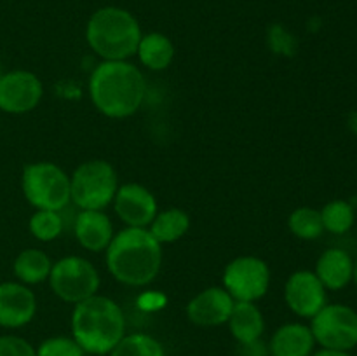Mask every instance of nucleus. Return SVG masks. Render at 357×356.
Masks as SVG:
<instances>
[{"instance_id":"39448f33","label":"nucleus","mask_w":357,"mask_h":356,"mask_svg":"<svg viewBox=\"0 0 357 356\" xmlns=\"http://www.w3.org/2000/svg\"><path fill=\"white\" fill-rule=\"evenodd\" d=\"M21 191L35 209L63 212L72 202L70 175L61 166L49 161H38L24 166L21 173Z\"/></svg>"},{"instance_id":"0eeeda50","label":"nucleus","mask_w":357,"mask_h":356,"mask_svg":"<svg viewBox=\"0 0 357 356\" xmlns=\"http://www.w3.org/2000/svg\"><path fill=\"white\" fill-rule=\"evenodd\" d=\"M49 286L58 299L66 304H79L96 295L101 278L94 264L79 255H66L52 262Z\"/></svg>"},{"instance_id":"9d476101","label":"nucleus","mask_w":357,"mask_h":356,"mask_svg":"<svg viewBox=\"0 0 357 356\" xmlns=\"http://www.w3.org/2000/svg\"><path fill=\"white\" fill-rule=\"evenodd\" d=\"M44 96V84L30 70H9L0 75V112L23 115L35 110Z\"/></svg>"},{"instance_id":"2f4dec72","label":"nucleus","mask_w":357,"mask_h":356,"mask_svg":"<svg viewBox=\"0 0 357 356\" xmlns=\"http://www.w3.org/2000/svg\"><path fill=\"white\" fill-rule=\"evenodd\" d=\"M0 115H2V112H0Z\"/></svg>"},{"instance_id":"2eb2a0df","label":"nucleus","mask_w":357,"mask_h":356,"mask_svg":"<svg viewBox=\"0 0 357 356\" xmlns=\"http://www.w3.org/2000/svg\"><path fill=\"white\" fill-rule=\"evenodd\" d=\"M73 234L84 250L100 253L112 243L115 230L105 209H80L73 223Z\"/></svg>"},{"instance_id":"20e7f679","label":"nucleus","mask_w":357,"mask_h":356,"mask_svg":"<svg viewBox=\"0 0 357 356\" xmlns=\"http://www.w3.org/2000/svg\"><path fill=\"white\" fill-rule=\"evenodd\" d=\"M142 27L129 10L122 7H101L89 17L86 40L103 61H126L136 56Z\"/></svg>"},{"instance_id":"9b49d317","label":"nucleus","mask_w":357,"mask_h":356,"mask_svg":"<svg viewBox=\"0 0 357 356\" xmlns=\"http://www.w3.org/2000/svg\"><path fill=\"white\" fill-rule=\"evenodd\" d=\"M284 302L293 314L314 318L328 304V290L314 271H295L284 285Z\"/></svg>"},{"instance_id":"7c9ffc66","label":"nucleus","mask_w":357,"mask_h":356,"mask_svg":"<svg viewBox=\"0 0 357 356\" xmlns=\"http://www.w3.org/2000/svg\"><path fill=\"white\" fill-rule=\"evenodd\" d=\"M2 73H3V70H2V65H0V75H2Z\"/></svg>"},{"instance_id":"5701e85b","label":"nucleus","mask_w":357,"mask_h":356,"mask_svg":"<svg viewBox=\"0 0 357 356\" xmlns=\"http://www.w3.org/2000/svg\"><path fill=\"white\" fill-rule=\"evenodd\" d=\"M288 227L295 237L302 241L319 239L324 232L321 212L310 206H300L293 209L288 218Z\"/></svg>"},{"instance_id":"f3484780","label":"nucleus","mask_w":357,"mask_h":356,"mask_svg":"<svg viewBox=\"0 0 357 356\" xmlns=\"http://www.w3.org/2000/svg\"><path fill=\"white\" fill-rule=\"evenodd\" d=\"M271 356H310L316 349V339L309 325L284 323L268 341Z\"/></svg>"},{"instance_id":"a211bd4d","label":"nucleus","mask_w":357,"mask_h":356,"mask_svg":"<svg viewBox=\"0 0 357 356\" xmlns=\"http://www.w3.org/2000/svg\"><path fill=\"white\" fill-rule=\"evenodd\" d=\"M227 325L237 344L258 341L265 332V318L257 302H234Z\"/></svg>"},{"instance_id":"aec40b11","label":"nucleus","mask_w":357,"mask_h":356,"mask_svg":"<svg viewBox=\"0 0 357 356\" xmlns=\"http://www.w3.org/2000/svg\"><path fill=\"white\" fill-rule=\"evenodd\" d=\"M52 269V260L40 248H26L20 251L13 262V272L16 281L31 286L49 279Z\"/></svg>"},{"instance_id":"dca6fc26","label":"nucleus","mask_w":357,"mask_h":356,"mask_svg":"<svg viewBox=\"0 0 357 356\" xmlns=\"http://www.w3.org/2000/svg\"><path fill=\"white\" fill-rule=\"evenodd\" d=\"M354 258L344 248H328L316 262V276L328 292H340L352 283Z\"/></svg>"},{"instance_id":"f257e3e1","label":"nucleus","mask_w":357,"mask_h":356,"mask_svg":"<svg viewBox=\"0 0 357 356\" xmlns=\"http://www.w3.org/2000/svg\"><path fill=\"white\" fill-rule=\"evenodd\" d=\"M87 87L94 108L108 119L131 117L146 96L145 75L129 59L101 61L91 72Z\"/></svg>"},{"instance_id":"6e6552de","label":"nucleus","mask_w":357,"mask_h":356,"mask_svg":"<svg viewBox=\"0 0 357 356\" xmlns=\"http://www.w3.org/2000/svg\"><path fill=\"white\" fill-rule=\"evenodd\" d=\"M309 327L323 349L349 353L357 348V311L347 304L328 302L310 318Z\"/></svg>"},{"instance_id":"c756f323","label":"nucleus","mask_w":357,"mask_h":356,"mask_svg":"<svg viewBox=\"0 0 357 356\" xmlns=\"http://www.w3.org/2000/svg\"><path fill=\"white\" fill-rule=\"evenodd\" d=\"M352 283L357 286V257L354 258V271H352Z\"/></svg>"},{"instance_id":"423d86ee","label":"nucleus","mask_w":357,"mask_h":356,"mask_svg":"<svg viewBox=\"0 0 357 356\" xmlns=\"http://www.w3.org/2000/svg\"><path fill=\"white\" fill-rule=\"evenodd\" d=\"M119 175L105 159L79 164L70 175V198L80 209H105L115 198Z\"/></svg>"},{"instance_id":"ddd939ff","label":"nucleus","mask_w":357,"mask_h":356,"mask_svg":"<svg viewBox=\"0 0 357 356\" xmlns=\"http://www.w3.org/2000/svg\"><path fill=\"white\" fill-rule=\"evenodd\" d=\"M37 295L20 281L0 283V327L17 330L30 323L37 314Z\"/></svg>"},{"instance_id":"7ed1b4c3","label":"nucleus","mask_w":357,"mask_h":356,"mask_svg":"<svg viewBox=\"0 0 357 356\" xmlns=\"http://www.w3.org/2000/svg\"><path fill=\"white\" fill-rule=\"evenodd\" d=\"M124 335V313L110 297L96 293L73 307L72 337L86 355H110Z\"/></svg>"},{"instance_id":"c85d7f7f","label":"nucleus","mask_w":357,"mask_h":356,"mask_svg":"<svg viewBox=\"0 0 357 356\" xmlns=\"http://www.w3.org/2000/svg\"><path fill=\"white\" fill-rule=\"evenodd\" d=\"M310 356H352L351 353L347 351H333V349H323L321 348L319 351H314Z\"/></svg>"},{"instance_id":"b1692460","label":"nucleus","mask_w":357,"mask_h":356,"mask_svg":"<svg viewBox=\"0 0 357 356\" xmlns=\"http://www.w3.org/2000/svg\"><path fill=\"white\" fill-rule=\"evenodd\" d=\"M28 229H30L31 236L40 243H51V241L58 239L65 229L61 212L35 209V213L28 220Z\"/></svg>"},{"instance_id":"6ab92c4d","label":"nucleus","mask_w":357,"mask_h":356,"mask_svg":"<svg viewBox=\"0 0 357 356\" xmlns=\"http://www.w3.org/2000/svg\"><path fill=\"white\" fill-rule=\"evenodd\" d=\"M139 63L152 72H162L169 68L174 59V44L167 35L160 31L143 34L136 49Z\"/></svg>"},{"instance_id":"a878e982","label":"nucleus","mask_w":357,"mask_h":356,"mask_svg":"<svg viewBox=\"0 0 357 356\" xmlns=\"http://www.w3.org/2000/svg\"><path fill=\"white\" fill-rule=\"evenodd\" d=\"M37 356H86V353L73 337L54 335L40 342L37 348Z\"/></svg>"},{"instance_id":"4be33fe9","label":"nucleus","mask_w":357,"mask_h":356,"mask_svg":"<svg viewBox=\"0 0 357 356\" xmlns=\"http://www.w3.org/2000/svg\"><path fill=\"white\" fill-rule=\"evenodd\" d=\"M321 212V220H323L324 230L331 234H347L354 227L356 222V209L345 199H333L326 202Z\"/></svg>"},{"instance_id":"f03ea898","label":"nucleus","mask_w":357,"mask_h":356,"mask_svg":"<svg viewBox=\"0 0 357 356\" xmlns=\"http://www.w3.org/2000/svg\"><path fill=\"white\" fill-rule=\"evenodd\" d=\"M107 269L115 281L126 286H146L162 267V244L149 229L124 227L115 232L105 250Z\"/></svg>"},{"instance_id":"412c9836","label":"nucleus","mask_w":357,"mask_h":356,"mask_svg":"<svg viewBox=\"0 0 357 356\" xmlns=\"http://www.w3.org/2000/svg\"><path fill=\"white\" fill-rule=\"evenodd\" d=\"M190 229V216L180 208H166L164 212H157L155 218L149 225L150 234L160 244L176 243Z\"/></svg>"},{"instance_id":"4468645a","label":"nucleus","mask_w":357,"mask_h":356,"mask_svg":"<svg viewBox=\"0 0 357 356\" xmlns=\"http://www.w3.org/2000/svg\"><path fill=\"white\" fill-rule=\"evenodd\" d=\"M234 302L223 286H209L188 300L185 313L188 321L197 327H220L229 321Z\"/></svg>"},{"instance_id":"f8f14e48","label":"nucleus","mask_w":357,"mask_h":356,"mask_svg":"<svg viewBox=\"0 0 357 356\" xmlns=\"http://www.w3.org/2000/svg\"><path fill=\"white\" fill-rule=\"evenodd\" d=\"M112 202L122 223L126 227H136V229H149L159 212L153 192L145 185L135 184V181L119 185Z\"/></svg>"},{"instance_id":"1a4fd4ad","label":"nucleus","mask_w":357,"mask_h":356,"mask_svg":"<svg viewBox=\"0 0 357 356\" xmlns=\"http://www.w3.org/2000/svg\"><path fill=\"white\" fill-rule=\"evenodd\" d=\"M271 267L255 255L232 258L223 269V288L236 302H258L271 288Z\"/></svg>"},{"instance_id":"cd10ccee","label":"nucleus","mask_w":357,"mask_h":356,"mask_svg":"<svg viewBox=\"0 0 357 356\" xmlns=\"http://www.w3.org/2000/svg\"><path fill=\"white\" fill-rule=\"evenodd\" d=\"M239 356H271L268 355V346L261 339L246 344H239Z\"/></svg>"},{"instance_id":"bb28decb","label":"nucleus","mask_w":357,"mask_h":356,"mask_svg":"<svg viewBox=\"0 0 357 356\" xmlns=\"http://www.w3.org/2000/svg\"><path fill=\"white\" fill-rule=\"evenodd\" d=\"M0 356H37V348L20 335H0Z\"/></svg>"},{"instance_id":"393cba45","label":"nucleus","mask_w":357,"mask_h":356,"mask_svg":"<svg viewBox=\"0 0 357 356\" xmlns=\"http://www.w3.org/2000/svg\"><path fill=\"white\" fill-rule=\"evenodd\" d=\"M110 356H166L164 346L149 334H129L110 351Z\"/></svg>"}]
</instances>
